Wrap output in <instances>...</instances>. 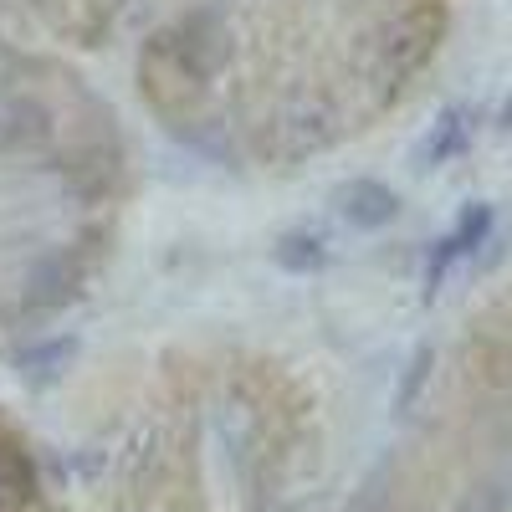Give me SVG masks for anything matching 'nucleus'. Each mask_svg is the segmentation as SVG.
<instances>
[{"label":"nucleus","mask_w":512,"mask_h":512,"mask_svg":"<svg viewBox=\"0 0 512 512\" xmlns=\"http://www.w3.org/2000/svg\"><path fill=\"white\" fill-rule=\"evenodd\" d=\"M436 41H441V16L431 11H405V16H390L374 36H369V77H379L384 88L415 77L425 62L436 57Z\"/></svg>","instance_id":"f257e3e1"},{"label":"nucleus","mask_w":512,"mask_h":512,"mask_svg":"<svg viewBox=\"0 0 512 512\" xmlns=\"http://www.w3.org/2000/svg\"><path fill=\"white\" fill-rule=\"evenodd\" d=\"M333 205H338V216H344L354 231H379V226H390L400 216V195L390 185H379V180H349V185H338L333 190Z\"/></svg>","instance_id":"f03ea898"},{"label":"nucleus","mask_w":512,"mask_h":512,"mask_svg":"<svg viewBox=\"0 0 512 512\" xmlns=\"http://www.w3.org/2000/svg\"><path fill=\"white\" fill-rule=\"evenodd\" d=\"M72 359H77V344H72V338H52V344L26 349V354L16 359V369H21L26 384H52V379H62V369H67Z\"/></svg>","instance_id":"7ed1b4c3"},{"label":"nucleus","mask_w":512,"mask_h":512,"mask_svg":"<svg viewBox=\"0 0 512 512\" xmlns=\"http://www.w3.org/2000/svg\"><path fill=\"white\" fill-rule=\"evenodd\" d=\"M461 149H466V113L451 108V113H441V123L431 128V139L420 144V164H446V159L461 154Z\"/></svg>","instance_id":"20e7f679"},{"label":"nucleus","mask_w":512,"mask_h":512,"mask_svg":"<svg viewBox=\"0 0 512 512\" xmlns=\"http://www.w3.org/2000/svg\"><path fill=\"white\" fill-rule=\"evenodd\" d=\"M487 231H492V205H466L461 210V221H456V231L446 236V246H451V256H456V262H461V256L466 251H477L482 241H487Z\"/></svg>","instance_id":"39448f33"},{"label":"nucleus","mask_w":512,"mask_h":512,"mask_svg":"<svg viewBox=\"0 0 512 512\" xmlns=\"http://www.w3.org/2000/svg\"><path fill=\"white\" fill-rule=\"evenodd\" d=\"M277 262H282L287 272H318V267L328 262L323 236H313V231H292V236L277 246Z\"/></svg>","instance_id":"423d86ee"},{"label":"nucleus","mask_w":512,"mask_h":512,"mask_svg":"<svg viewBox=\"0 0 512 512\" xmlns=\"http://www.w3.org/2000/svg\"><path fill=\"white\" fill-rule=\"evenodd\" d=\"M425 369H431V349H420L415 354V364H410V374H405V384H400V410H410V400H415V390H420V384H425Z\"/></svg>","instance_id":"0eeeda50"},{"label":"nucleus","mask_w":512,"mask_h":512,"mask_svg":"<svg viewBox=\"0 0 512 512\" xmlns=\"http://www.w3.org/2000/svg\"><path fill=\"white\" fill-rule=\"evenodd\" d=\"M451 512H502V502L492 497V487H482V492H466Z\"/></svg>","instance_id":"6e6552de"},{"label":"nucleus","mask_w":512,"mask_h":512,"mask_svg":"<svg viewBox=\"0 0 512 512\" xmlns=\"http://www.w3.org/2000/svg\"><path fill=\"white\" fill-rule=\"evenodd\" d=\"M6 77H11V52L0 47V93H6Z\"/></svg>","instance_id":"1a4fd4ad"}]
</instances>
